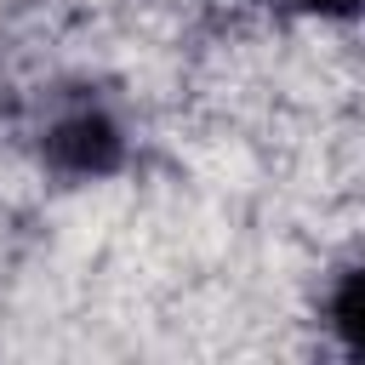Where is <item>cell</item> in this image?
I'll return each mask as SVG.
<instances>
[{
    "label": "cell",
    "mask_w": 365,
    "mask_h": 365,
    "mask_svg": "<svg viewBox=\"0 0 365 365\" xmlns=\"http://www.w3.org/2000/svg\"><path fill=\"white\" fill-rule=\"evenodd\" d=\"M40 154H46L51 171H63V177H74V182H97V177L120 171V160H125V131H120V120H114L97 97H80V103H68V108L51 114V125H46V137H40Z\"/></svg>",
    "instance_id": "cell-1"
},
{
    "label": "cell",
    "mask_w": 365,
    "mask_h": 365,
    "mask_svg": "<svg viewBox=\"0 0 365 365\" xmlns=\"http://www.w3.org/2000/svg\"><path fill=\"white\" fill-rule=\"evenodd\" d=\"M325 319H331L336 342H342L354 359H365V262H354V268H348V274L331 285Z\"/></svg>",
    "instance_id": "cell-2"
},
{
    "label": "cell",
    "mask_w": 365,
    "mask_h": 365,
    "mask_svg": "<svg viewBox=\"0 0 365 365\" xmlns=\"http://www.w3.org/2000/svg\"><path fill=\"white\" fill-rule=\"evenodd\" d=\"M291 11H302V17H325V23H342V17H359L365 11V0H285Z\"/></svg>",
    "instance_id": "cell-3"
}]
</instances>
